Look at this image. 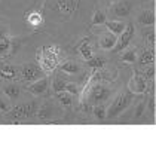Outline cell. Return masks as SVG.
<instances>
[{
	"mask_svg": "<svg viewBox=\"0 0 156 156\" xmlns=\"http://www.w3.org/2000/svg\"><path fill=\"white\" fill-rule=\"evenodd\" d=\"M54 91L55 92H62V91H66V86H67V82L66 80H62V79H55L54 80Z\"/></svg>",
	"mask_w": 156,
	"mask_h": 156,
	"instance_id": "obj_22",
	"label": "cell"
},
{
	"mask_svg": "<svg viewBox=\"0 0 156 156\" xmlns=\"http://www.w3.org/2000/svg\"><path fill=\"white\" fill-rule=\"evenodd\" d=\"M21 76L27 82H34L37 79H40L42 70H40V67H37L36 64H24L21 67Z\"/></svg>",
	"mask_w": 156,
	"mask_h": 156,
	"instance_id": "obj_5",
	"label": "cell"
},
{
	"mask_svg": "<svg viewBox=\"0 0 156 156\" xmlns=\"http://www.w3.org/2000/svg\"><path fill=\"white\" fill-rule=\"evenodd\" d=\"M134 34H135V25L131 24V23L125 25L123 31L120 33L119 37H118V40H116V45H115L116 51H123V49L126 48V46L129 45V42L132 40Z\"/></svg>",
	"mask_w": 156,
	"mask_h": 156,
	"instance_id": "obj_4",
	"label": "cell"
},
{
	"mask_svg": "<svg viewBox=\"0 0 156 156\" xmlns=\"http://www.w3.org/2000/svg\"><path fill=\"white\" fill-rule=\"evenodd\" d=\"M107 23V28L110 30V33H113L115 36H119L120 33L123 31V28H125V23H122V21H106Z\"/></svg>",
	"mask_w": 156,
	"mask_h": 156,
	"instance_id": "obj_13",
	"label": "cell"
},
{
	"mask_svg": "<svg viewBox=\"0 0 156 156\" xmlns=\"http://www.w3.org/2000/svg\"><path fill=\"white\" fill-rule=\"evenodd\" d=\"M3 92H5V95H8L9 98H18L20 94H21V89H20L18 85L9 83V85H6V86L3 88Z\"/></svg>",
	"mask_w": 156,
	"mask_h": 156,
	"instance_id": "obj_14",
	"label": "cell"
},
{
	"mask_svg": "<svg viewBox=\"0 0 156 156\" xmlns=\"http://www.w3.org/2000/svg\"><path fill=\"white\" fill-rule=\"evenodd\" d=\"M132 11V3L129 0H122L119 3H115L113 6H112V12L115 13L116 16H122V18H125V16H128Z\"/></svg>",
	"mask_w": 156,
	"mask_h": 156,
	"instance_id": "obj_7",
	"label": "cell"
},
{
	"mask_svg": "<svg viewBox=\"0 0 156 156\" xmlns=\"http://www.w3.org/2000/svg\"><path fill=\"white\" fill-rule=\"evenodd\" d=\"M155 106H156V103H155V98L152 97V98L149 100V104H147V107H149V110H150L152 113L155 112Z\"/></svg>",
	"mask_w": 156,
	"mask_h": 156,
	"instance_id": "obj_31",
	"label": "cell"
},
{
	"mask_svg": "<svg viewBox=\"0 0 156 156\" xmlns=\"http://www.w3.org/2000/svg\"><path fill=\"white\" fill-rule=\"evenodd\" d=\"M144 107H146V106H144L143 103H138V106H137V110H135V115H134V116H135V119H138V118H140V116L143 115Z\"/></svg>",
	"mask_w": 156,
	"mask_h": 156,
	"instance_id": "obj_28",
	"label": "cell"
},
{
	"mask_svg": "<svg viewBox=\"0 0 156 156\" xmlns=\"http://www.w3.org/2000/svg\"><path fill=\"white\" fill-rule=\"evenodd\" d=\"M155 33L153 31H150V33H147V40H149V43L150 45H155Z\"/></svg>",
	"mask_w": 156,
	"mask_h": 156,
	"instance_id": "obj_32",
	"label": "cell"
},
{
	"mask_svg": "<svg viewBox=\"0 0 156 156\" xmlns=\"http://www.w3.org/2000/svg\"><path fill=\"white\" fill-rule=\"evenodd\" d=\"M94 115H95L97 119H100V120L106 119V107H104V106H98V107H95L94 108Z\"/></svg>",
	"mask_w": 156,
	"mask_h": 156,
	"instance_id": "obj_26",
	"label": "cell"
},
{
	"mask_svg": "<svg viewBox=\"0 0 156 156\" xmlns=\"http://www.w3.org/2000/svg\"><path fill=\"white\" fill-rule=\"evenodd\" d=\"M86 62H88V66L92 67V69H101V67L106 64V60H104L103 57H91Z\"/></svg>",
	"mask_w": 156,
	"mask_h": 156,
	"instance_id": "obj_16",
	"label": "cell"
},
{
	"mask_svg": "<svg viewBox=\"0 0 156 156\" xmlns=\"http://www.w3.org/2000/svg\"><path fill=\"white\" fill-rule=\"evenodd\" d=\"M79 51H80V55L83 57L85 60H89V58L92 57V49L89 48L86 43H85V45H82V46L79 48Z\"/></svg>",
	"mask_w": 156,
	"mask_h": 156,
	"instance_id": "obj_25",
	"label": "cell"
},
{
	"mask_svg": "<svg viewBox=\"0 0 156 156\" xmlns=\"http://www.w3.org/2000/svg\"><path fill=\"white\" fill-rule=\"evenodd\" d=\"M37 113V104L36 101H28V103H23L15 106V108L12 110L11 116L13 119H27L31 118Z\"/></svg>",
	"mask_w": 156,
	"mask_h": 156,
	"instance_id": "obj_3",
	"label": "cell"
},
{
	"mask_svg": "<svg viewBox=\"0 0 156 156\" xmlns=\"http://www.w3.org/2000/svg\"><path fill=\"white\" fill-rule=\"evenodd\" d=\"M107 18H106V13L101 12V11H97L94 13V18H92V24L94 25H100V24H106Z\"/></svg>",
	"mask_w": 156,
	"mask_h": 156,
	"instance_id": "obj_20",
	"label": "cell"
},
{
	"mask_svg": "<svg viewBox=\"0 0 156 156\" xmlns=\"http://www.w3.org/2000/svg\"><path fill=\"white\" fill-rule=\"evenodd\" d=\"M51 112H52L51 104H45V106H42L40 110L37 112V116H39V119H48L49 116H51Z\"/></svg>",
	"mask_w": 156,
	"mask_h": 156,
	"instance_id": "obj_21",
	"label": "cell"
},
{
	"mask_svg": "<svg viewBox=\"0 0 156 156\" xmlns=\"http://www.w3.org/2000/svg\"><path fill=\"white\" fill-rule=\"evenodd\" d=\"M0 76L3 77V79H13L15 76H16V69L11 66V64H2V67H0Z\"/></svg>",
	"mask_w": 156,
	"mask_h": 156,
	"instance_id": "obj_12",
	"label": "cell"
},
{
	"mask_svg": "<svg viewBox=\"0 0 156 156\" xmlns=\"http://www.w3.org/2000/svg\"><path fill=\"white\" fill-rule=\"evenodd\" d=\"M155 73H156L155 67L152 66V67H149V69L146 70V73H144V76H146V77H153V76H155Z\"/></svg>",
	"mask_w": 156,
	"mask_h": 156,
	"instance_id": "obj_30",
	"label": "cell"
},
{
	"mask_svg": "<svg viewBox=\"0 0 156 156\" xmlns=\"http://www.w3.org/2000/svg\"><path fill=\"white\" fill-rule=\"evenodd\" d=\"M108 95H110L108 88H106L104 85H95V86H92V89L89 92V101L91 103H100V101L107 100Z\"/></svg>",
	"mask_w": 156,
	"mask_h": 156,
	"instance_id": "obj_6",
	"label": "cell"
},
{
	"mask_svg": "<svg viewBox=\"0 0 156 156\" xmlns=\"http://www.w3.org/2000/svg\"><path fill=\"white\" fill-rule=\"evenodd\" d=\"M46 89H48V79H45V77L37 79L34 80V83L28 86V92H31L33 95H42L46 92Z\"/></svg>",
	"mask_w": 156,
	"mask_h": 156,
	"instance_id": "obj_9",
	"label": "cell"
},
{
	"mask_svg": "<svg viewBox=\"0 0 156 156\" xmlns=\"http://www.w3.org/2000/svg\"><path fill=\"white\" fill-rule=\"evenodd\" d=\"M132 103V92L126 91V92H122L120 95H118L115 98V101L110 104L108 110H106V118L112 119L115 116H119L123 110L129 107V104Z\"/></svg>",
	"mask_w": 156,
	"mask_h": 156,
	"instance_id": "obj_1",
	"label": "cell"
},
{
	"mask_svg": "<svg viewBox=\"0 0 156 156\" xmlns=\"http://www.w3.org/2000/svg\"><path fill=\"white\" fill-rule=\"evenodd\" d=\"M60 94V103L62 106H70L72 104V94H69V92H66V91H62V92H58Z\"/></svg>",
	"mask_w": 156,
	"mask_h": 156,
	"instance_id": "obj_23",
	"label": "cell"
},
{
	"mask_svg": "<svg viewBox=\"0 0 156 156\" xmlns=\"http://www.w3.org/2000/svg\"><path fill=\"white\" fill-rule=\"evenodd\" d=\"M9 108H11V106L3 98H0V112H9Z\"/></svg>",
	"mask_w": 156,
	"mask_h": 156,
	"instance_id": "obj_29",
	"label": "cell"
},
{
	"mask_svg": "<svg viewBox=\"0 0 156 156\" xmlns=\"http://www.w3.org/2000/svg\"><path fill=\"white\" fill-rule=\"evenodd\" d=\"M156 21V16L153 11L147 9V11H143V12L138 15V23L141 25H153Z\"/></svg>",
	"mask_w": 156,
	"mask_h": 156,
	"instance_id": "obj_11",
	"label": "cell"
},
{
	"mask_svg": "<svg viewBox=\"0 0 156 156\" xmlns=\"http://www.w3.org/2000/svg\"><path fill=\"white\" fill-rule=\"evenodd\" d=\"M61 70L66 72V73H69V74H76L80 69H79V66H77L76 62H66V64L61 67Z\"/></svg>",
	"mask_w": 156,
	"mask_h": 156,
	"instance_id": "obj_19",
	"label": "cell"
},
{
	"mask_svg": "<svg viewBox=\"0 0 156 156\" xmlns=\"http://www.w3.org/2000/svg\"><path fill=\"white\" fill-rule=\"evenodd\" d=\"M57 54H58V49H55V46H43L40 55H39V60L40 64L43 67V70H54L55 66H57Z\"/></svg>",
	"mask_w": 156,
	"mask_h": 156,
	"instance_id": "obj_2",
	"label": "cell"
},
{
	"mask_svg": "<svg viewBox=\"0 0 156 156\" xmlns=\"http://www.w3.org/2000/svg\"><path fill=\"white\" fill-rule=\"evenodd\" d=\"M2 37H5V33H3V30L0 28V39H2Z\"/></svg>",
	"mask_w": 156,
	"mask_h": 156,
	"instance_id": "obj_33",
	"label": "cell"
},
{
	"mask_svg": "<svg viewBox=\"0 0 156 156\" xmlns=\"http://www.w3.org/2000/svg\"><path fill=\"white\" fill-rule=\"evenodd\" d=\"M137 60V51L135 49H129V51H125L122 54V61L123 62H134Z\"/></svg>",
	"mask_w": 156,
	"mask_h": 156,
	"instance_id": "obj_18",
	"label": "cell"
},
{
	"mask_svg": "<svg viewBox=\"0 0 156 156\" xmlns=\"http://www.w3.org/2000/svg\"><path fill=\"white\" fill-rule=\"evenodd\" d=\"M66 92H69V94H72V95H76V94H77V86L74 83H67Z\"/></svg>",
	"mask_w": 156,
	"mask_h": 156,
	"instance_id": "obj_27",
	"label": "cell"
},
{
	"mask_svg": "<svg viewBox=\"0 0 156 156\" xmlns=\"http://www.w3.org/2000/svg\"><path fill=\"white\" fill-rule=\"evenodd\" d=\"M11 48V40H9V37H2L0 39V54H5V52H8Z\"/></svg>",
	"mask_w": 156,
	"mask_h": 156,
	"instance_id": "obj_24",
	"label": "cell"
},
{
	"mask_svg": "<svg viewBox=\"0 0 156 156\" xmlns=\"http://www.w3.org/2000/svg\"><path fill=\"white\" fill-rule=\"evenodd\" d=\"M27 21H28V24H31V25H40L42 21H43L42 13L40 12H30L28 16H27Z\"/></svg>",
	"mask_w": 156,
	"mask_h": 156,
	"instance_id": "obj_17",
	"label": "cell"
},
{
	"mask_svg": "<svg viewBox=\"0 0 156 156\" xmlns=\"http://www.w3.org/2000/svg\"><path fill=\"white\" fill-rule=\"evenodd\" d=\"M116 40H118V37L115 36L113 33L103 34V36H101V39H100V48L106 49V51H110V49L115 48V45H116Z\"/></svg>",
	"mask_w": 156,
	"mask_h": 156,
	"instance_id": "obj_10",
	"label": "cell"
},
{
	"mask_svg": "<svg viewBox=\"0 0 156 156\" xmlns=\"http://www.w3.org/2000/svg\"><path fill=\"white\" fill-rule=\"evenodd\" d=\"M143 2H149V0H143Z\"/></svg>",
	"mask_w": 156,
	"mask_h": 156,
	"instance_id": "obj_34",
	"label": "cell"
},
{
	"mask_svg": "<svg viewBox=\"0 0 156 156\" xmlns=\"http://www.w3.org/2000/svg\"><path fill=\"white\" fill-rule=\"evenodd\" d=\"M153 62H155V52H153V49L144 51L143 55H141V58H140L141 67H143V66H149V64H153Z\"/></svg>",
	"mask_w": 156,
	"mask_h": 156,
	"instance_id": "obj_15",
	"label": "cell"
},
{
	"mask_svg": "<svg viewBox=\"0 0 156 156\" xmlns=\"http://www.w3.org/2000/svg\"><path fill=\"white\" fill-rule=\"evenodd\" d=\"M129 88H131V92H134V94H143L146 91V88H147L146 79L141 74L135 73L134 77L131 79V82H129Z\"/></svg>",
	"mask_w": 156,
	"mask_h": 156,
	"instance_id": "obj_8",
	"label": "cell"
}]
</instances>
